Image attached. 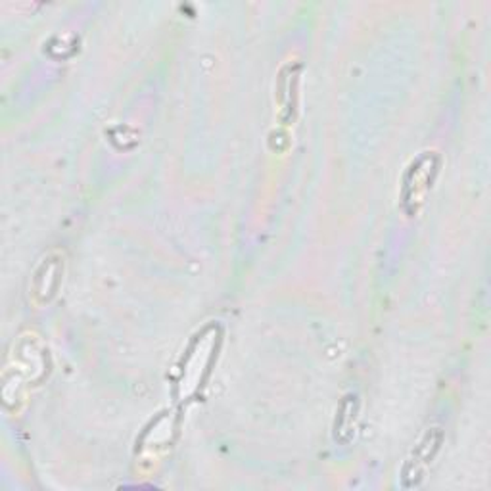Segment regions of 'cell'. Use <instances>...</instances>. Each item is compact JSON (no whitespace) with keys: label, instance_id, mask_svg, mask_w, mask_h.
Listing matches in <instances>:
<instances>
[{"label":"cell","instance_id":"6da1fadb","mask_svg":"<svg viewBox=\"0 0 491 491\" xmlns=\"http://www.w3.org/2000/svg\"><path fill=\"white\" fill-rule=\"evenodd\" d=\"M439 441H441V436L438 432H428L426 438L421 441L419 446L415 447L413 451V457L409 459V463L405 464L403 469V480H407V478H413V484L411 486H416L419 484V480L424 474V469L426 466L432 463L436 451L439 447Z\"/></svg>","mask_w":491,"mask_h":491}]
</instances>
